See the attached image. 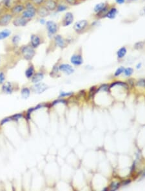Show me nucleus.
<instances>
[{"label":"nucleus","instance_id":"f257e3e1","mask_svg":"<svg viewBox=\"0 0 145 191\" xmlns=\"http://www.w3.org/2000/svg\"><path fill=\"white\" fill-rule=\"evenodd\" d=\"M24 3L25 9L21 16L30 22L31 20L34 19L37 16V7L29 0H26Z\"/></svg>","mask_w":145,"mask_h":191},{"label":"nucleus","instance_id":"f03ea898","mask_svg":"<svg viewBox=\"0 0 145 191\" xmlns=\"http://www.w3.org/2000/svg\"><path fill=\"white\" fill-rule=\"evenodd\" d=\"M19 53L21 57L25 60L30 61L36 55V49L34 48L30 43L21 46L19 48Z\"/></svg>","mask_w":145,"mask_h":191},{"label":"nucleus","instance_id":"7ed1b4c3","mask_svg":"<svg viewBox=\"0 0 145 191\" xmlns=\"http://www.w3.org/2000/svg\"><path fill=\"white\" fill-rule=\"evenodd\" d=\"M45 42V35L42 32H37L30 35L29 43L32 47L36 49Z\"/></svg>","mask_w":145,"mask_h":191},{"label":"nucleus","instance_id":"20e7f679","mask_svg":"<svg viewBox=\"0 0 145 191\" xmlns=\"http://www.w3.org/2000/svg\"><path fill=\"white\" fill-rule=\"evenodd\" d=\"M90 28V23L87 19H81L75 23L73 29L77 34H82Z\"/></svg>","mask_w":145,"mask_h":191},{"label":"nucleus","instance_id":"39448f33","mask_svg":"<svg viewBox=\"0 0 145 191\" xmlns=\"http://www.w3.org/2000/svg\"><path fill=\"white\" fill-rule=\"evenodd\" d=\"M45 27L46 31H47V35L49 37L51 38L53 37L55 35L58 34L60 25L55 21L48 20V21L46 22Z\"/></svg>","mask_w":145,"mask_h":191},{"label":"nucleus","instance_id":"423d86ee","mask_svg":"<svg viewBox=\"0 0 145 191\" xmlns=\"http://www.w3.org/2000/svg\"><path fill=\"white\" fill-rule=\"evenodd\" d=\"M52 38L54 45L61 49H64L69 44V41L60 34H56Z\"/></svg>","mask_w":145,"mask_h":191},{"label":"nucleus","instance_id":"0eeeda50","mask_svg":"<svg viewBox=\"0 0 145 191\" xmlns=\"http://www.w3.org/2000/svg\"><path fill=\"white\" fill-rule=\"evenodd\" d=\"M14 17L9 11L5 12L4 13L0 15V27H7L8 25L12 23Z\"/></svg>","mask_w":145,"mask_h":191},{"label":"nucleus","instance_id":"6e6552de","mask_svg":"<svg viewBox=\"0 0 145 191\" xmlns=\"http://www.w3.org/2000/svg\"><path fill=\"white\" fill-rule=\"evenodd\" d=\"M25 9V5L24 2L17 1V3H15L14 5L10 8L9 11L13 16H16L21 14Z\"/></svg>","mask_w":145,"mask_h":191},{"label":"nucleus","instance_id":"1a4fd4ad","mask_svg":"<svg viewBox=\"0 0 145 191\" xmlns=\"http://www.w3.org/2000/svg\"><path fill=\"white\" fill-rule=\"evenodd\" d=\"M74 16L73 13L71 12H67L62 17L61 21L59 24L60 26L67 27L72 24V23L74 22Z\"/></svg>","mask_w":145,"mask_h":191},{"label":"nucleus","instance_id":"9d476101","mask_svg":"<svg viewBox=\"0 0 145 191\" xmlns=\"http://www.w3.org/2000/svg\"><path fill=\"white\" fill-rule=\"evenodd\" d=\"M29 21H27V19H25V18L21 16V15H19V16H16L14 17V19H13L12 23L15 27H26L28 25Z\"/></svg>","mask_w":145,"mask_h":191},{"label":"nucleus","instance_id":"9b49d317","mask_svg":"<svg viewBox=\"0 0 145 191\" xmlns=\"http://www.w3.org/2000/svg\"><path fill=\"white\" fill-rule=\"evenodd\" d=\"M70 62L75 66H80L83 63V59L81 51H78L71 56Z\"/></svg>","mask_w":145,"mask_h":191},{"label":"nucleus","instance_id":"f8f14e48","mask_svg":"<svg viewBox=\"0 0 145 191\" xmlns=\"http://www.w3.org/2000/svg\"><path fill=\"white\" fill-rule=\"evenodd\" d=\"M51 14V12L46 8L44 5L37 7V16L40 18H45Z\"/></svg>","mask_w":145,"mask_h":191},{"label":"nucleus","instance_id":"ddd939ff","mask_svg":"<svg viewBox=\"0 0 145 191\" xmlns=\"http://www.w3.org/2000/svg\"><path fill=\"white\" fill-rule=\"evenodd\" d=\"M43 5L52 13V12H56V11L57 6H58V1H56V0H45Z\"/></svg>","mask_w":145,"mask_h":191},{"label":"nucleus","instance_id":"4468645a","mask_svg":"<svg viewBox=\"0 0 145 191\" xmlns=\"http://www.w3.org/2000/svg\"><path fill=\"white\" fill-rule=\"evenodd\" d=\"M59 69L61 72L66 73L67 75H70L74 72V68L68 64H61L60 65H59Z\"/></svg>","mask_w":145,"mask_h":191},{"label":"nucleus","instance_id":"2eb2a0df","mask_svg":"<svg viewBox=\"0 0 145 191\" xmlns=\"http://www.w3.org/2000/svg\"><path fill=\"white\" fill-rule=\"evenodd\" d=\"M118 14V10L115 6H110L108 9L107 13L105 15V18H108L109 19H115Z\"/></svg>","mask_w":145,"mask_h":191},{"label":"nucleus","instance_id":"dca6fc26","mask_svg":"<svg viewBox=\"0 0 145 191\" xmlns=\"http://www.w3.org/2000/svg\"><path fill=\"white\" fill-rule=\"evenodd\" d=\"M48 88L47 85L44 83H38L32 86V91L36 93H42Z\"/></svg>","mask_w":145,"mask_h":191},{"label":"nucleus","instance_id":"f3484780","mask_svg":"<svg viewBox=\"0 0 145 191\" xmlns=\"http://www.w3.org/2000/svg\"><path fill=\"white\" fill-rule=\"evenodd\" d=\"M69 9V5L66 3L63 0H59L58 1V6L56 12H62L67 11Z\"/></svg>","mask_w":145,"mask_h":191},{"label":"nucleus","instance_id":"a211bd4d","mask_svg":"<svg viewBox=\"0 0 145 191\" xmlns=\"http://www.w3.org/2000/svg\"><path fill=\"white\" fill-rule=\"evenodd\" d=\"M25 74L27 79H32L34 75L35 74V68L32 63H29L27 70H25Z\"/></svg>","mask_w":145,"mask_h":191},{"label":"nucleus","instance_id":"6ab92c4d","mask_svg":"<svg viewBox=\"0 0 145 191\" xmlns=\"http://www.w3.org/2000/svg\"><path fill=\"white\" fill-rule=\"evenodd\" d=\"M20 41H21V37L19 35L17 34H14L12 35L11 37H10V39L9 41L12 46V47L15 48L18 47V45H19L20 43Z\"/></svg>","mask_w":145,"mask_h":191},{"label":"nucleus","instance_id":"aec40b11","mask_svg":"<svg viewBox=\"0 0 145 191\" xmlns=\"http://www.w3.org/2000/svg\"><path fill=\"white\" fill-rule=\"evenodd\" d=\"M17 1V0H2L1 3L5 9L9 11L10 8Z\"/></svg>","mask_w":145,"mask_h":191},{"label":"nucleus","instance_id":"412c9836","mask_svg":"<svg viewBox=\"0 0 145 191\" xmlns=\"http://www.w3.org/2000/svg\"><path fill=\"white\" fill-rule=\"evenodd\" d=\"M12 35V32L9 29H5L0 31V41H3L9 38Z\"/></svg>","mask_w":145,"mask_h":191},{"label":"nucleus","instance_id":"4be33fe9","mask_svg":"<svg viewBox=\"0 0 145 191\" xmlns=\"http://www.w3.org/2000/svg\"><path fill=\"white\" fill-rule=\"evenodd\" d=\"M44 78V73L42 72H38L37 73H35L32 77V81L34 83H38L40 81H42Z\"/></svg>","mask_w":145,"mask_h":191},{"label":"nucleus","instance_id":"5701e85b","mask_svg":"<svg viewBox=\"0 0 145 191\" xmlns=\"http://www.w3.org/2000/svg\"><path fill=\"white\" fill-rule=\"evenodd\" d=\"M108 3H107V2H101V3H97L95 5L94 7V12L95 14H98L99 12H100L102 10L105 8V7L107 5Z\"/></svg>","mask_w":145,"mask_h":191},{"label":"nucleus","instance_id":"b1692460","mask_svg":"<svg viewBox=\"0 0 145 191\" xmlns=\"http://www.w3.org/2000/svg\"><path fill=\"white\" fill-rule=\"evenodd\" d=\"M2 90L6 93H12L13 91H14V88H13L12 84L10 83V82H7V83H5L3 86Z\"/></svg>","mask_w":145,"mask_h":191},{"label":"nucleus","instance_id":"393cba45","mask_svg":"<svg viewBox=\"0 0 145 191\" xmlns=\"http://www.w3.org/2000/svg\"><path fill=\"white\" fill-rule=\"evenodd\" d=\"M127 53V49L125 47H122L117 50V57L119 59H122L125 57Z\"/></svg>","mask_w":145,"mask_h":191},{"label":"nucleus","instance_id":"a878e982","mask_svg":"<svg viewBox=\"0 0 145 191\" xmlns=\"http://www.w3.org/2000/svg\"><path fill=\"white\" fill-rule=\"evenodd\" d=\"M144 45H145V42L144 41H138V42H137V43H135V44H134V48L135 50H141L144 48Z\"/></svg>","mask_w":145,"mask_h":191},{"label":"nucleus","instance_id":"bb28decb","mask_svg":"<svg viewBox=\"0 0 145 191\" xmlns=\"http://www.w3.org/2000/svg\"><path fill=\"white\" fill-rule=\"evenodd\" d=\"M69 6H75L81 3L80 0H63Z\"/></svg>","mask_w":145,"mask_h":191},{"label":"nucleus","instance_id":"cd10ccee","mask_svg":"<svg viewBox=\"0 0 145 191\" xmlns=\"http://www.w3.org/2000/svg\"><path fill=\"white\" fill-rule=\"evenodd\" d=\"M30 90L27 88H24L21 90V96L23 98H27L30 96Z\"/></svg>","mask_w":145,"mask_h":191},{"label":"nucleus","instance_id":"c85d7f7f","mask_svg":"<svg viewBox=\"0 0 145 191\" xmlns=\"http://www.w3.org/2000/svg\"><path fill=\"white\" fill-rule=\"evenodd\" d=\"M29 1L30 2H32V3L37 7L43 5L44 3H45V0H29Z\"/></svg>","mask_w":145,"mask_h":191},{"label":"nucleus","instance_id":"c756f323","mask_svg":"<svg viewBox=\"0 0 145 191\" xmlns=\"http://www.w3.org/2000/svg\"><path fill=\"white\" fill-rule=\"evenodd\" d=\"M134 72V70L132 68H125V70H124V73H125V75L126 76V77H130V76L132 75V73Z\"/></svg>","mask_w":145,"mask_h":191},{"label":"nucleus","instance_id":"7c9ffc66","mask_svg":"<svg viewBox=\"0 0 145 191\" xmlns=\"http://www.w3.org/2000/svg\"><path fill=\"white\" fill-rule=\"evenodd\" d=\"M120 184L118 182H112L110 184V189L111 190H117L119 187Z\"/></svg>","mask_w":145,"mask_h":191},{"label":"nucleus","instance_id":"2f4dec72","mask_svg":"<svg viewBox=\"0 0 145 191\" xmlns=\"http://www.w3.org/2000/svg\"><path fill=\"white\" fill-rule=\"evenodd\" d=\"M125 68H124L123 67H121L119 68H117V70L115 71V72L114 73V75L115 77H118L119 75H120L121 74H122V73L124 72V70H125Z\"/></svg>","mask_w":145,"mask_h":191},{"label":"nucleus","instance_id":"473e14b6","mask_svg":"<svg viewBox=\"0 0 145 191\" xmlns=\"http://www.w3.org/2000/svg\"><path fill=\"white\" fill-rule=\"evenodd\" d=\"M6 59L7 57L5 55H3V54H0V68L2 67L3 63H6Z\"/></svg>","mask_w":145,"mask_h":191},{"label":"nucleus","instance_id":"72a5a7b5","mask_svg":"<svg viewBox=\"0 0 145 191\" xmlns=\"http://www.w3.org/2000/svg\"><path fill=\"white\" fill-rule=\"evenodd\" d=\"M5 81V74L4 72H0V85H3Z\"/></svg>","mask_w":145,"mask_h":191},{"label":"nucleus","instance_id":"f704fd0d","mask_svg":"<svg viewBox=\"0 0 145 191\" xmlns=\"http://www.w3.org/2000/svg\"><path fill=\"white\" fill-rule=\"evenodd\" d=\"M73 94V92H68V93H66V92H61L60 93V95H59V96L60 97H64V96H70Z\"/></svg>","mask_w":145,"mask_h":191},{"label":"nucleus","instance_id":"c9c22d12","mask_svg":"<svg viewBox=\"0 0 145 191\" xmlns=\"http://www.w3.org/2000/svg\"><path fill=\"white\" fill-rule=\"evenodd\" d=\"M95 93H96V91H95V86H94V87H92L91 89H90V97L94 96Z\"/></svg>","mask_w":145,"mask_h":191},{"label":"nucleus","instance_id":"e433bc0d","mask_svg":"<svg viewBox=\"0 0 145 191\" xmlns=\"http://www.w3.org/2000/svg\"><path fill=\"white\" fill-rule=\"evenodd\" d=\"M108 90V86L107 85H102L101 86H100L98 91H99V90L107 91Z\"/></svg>","mask_w":145,"mask_h":191},{"label":"nucleus","instance_id":"4c0bfd02","mask_svg":"<svg viewBox=\"0 0 145 191\" xmlns=\"http://www.w3.org/2000/svg\"><path fill=\"white\" fill-rule=\"evenodd\" d=\"M138 85L139 86H142V87H145V80L141 79L138 82Z\"/></svg>","mask_w":145,"mask_h":191},{"label":"nucleus","instance_id":"58836bf2","mask_svg":"<svg viewBox=\"0 0 145 191\" xmlns=\"http://www.w3.org/2000/svg\"><path fill=\"white\" fill-rule=\"evenodd\" d=\"M7 11V10L5 9L3 7L2 4L1 3V1H0V15H1L3 13H4L5 12Z\"/></svg>","mask_w":145,"mask_h":191},{"label":"nucleus","instance_id":"ea45409f","mask_svg":"<svg viewBox=\"0 0 145 191\" xmlns=\"http://www.w3.org/2000/svg\"><path fill=\"white\" fill-rule=\"evenodd\" d=\"M126 1V0H115V2L118 5H122L125 3Z\"/></svg>","mask_w":145,"mask_h":191},{"label":"nucleus","instance_id":"a19ab883","mask_svg":"<svg viewBox=\"0 0 145 191\" xmlns=\"http://www.w3.org/2000/svg\"><path fill=\"white\" fill-rule=\"evenodd\" d=\"M139 14H140L141 16H145V7L141 10L140 12H139Z\"/></svg>","mask_w":145,"mask_h":191},{"label":"nucleus","instance_id":"79ce46f5","mask_svg":"<svg viewBox=\"0 0 145 191\" xmlns=\"http://www.w3.org/2000/svg\"><path fill=\"white\" fill-rule=\"evenodd\" d=\"M46 22V21H45V18H40V23H41V25H45Z\"/></svg>","mask_w":145,"mask_h":191},{"label":"nucleus","instance_id":"37998d69","mask_svg":"<svg viewBox=\"0 0 145 191\" xmlns=\"http://www.w3.org/2000/svg\"><path fill=\"white\" fill-rule=\"evenodd\" d=\"M131 182V180H125V182H123V185H128L129 184V183H130Z\"/></svg>","mask_w":145,"mask_h":191},{"label":"nucleus","instance_id":"c03bdc74","mask_svg":"<svg viewBox=\"0 0 145 191\" xmlns=\"http://www.w3.org/2000/svg\"><path fill=\"white\" fill-rule=\"evenodd\" d=\"M141 66H142V64L141 63H138V65H136V68H137V69H140V68H141Z\"/></svg>","mask_w":145,"mask_h":191},{"label":"nucleus","instance_id":"a18cd8bd","mask_svg":"<svg viewBox=\"0 0 145 191\" xmlns=\"http://www.w3.org/2000/svg\"><path fill=\"white\" fill-rule=\"evenodd\" d=\"M138 1V0H126V1H128V2H134V1Z\"/></svg>","mask_w":145,"mask_h":191},{"label":"nucleus","instance_id":"49530a36","mask_svg":"<svg viewBox=\"0 0 145 191\" xmlns=\"http://www.w3.org/2000/svg\"><path fill=\"white\" fill-rule=\"evenodd\" d=\"M142 176H143V177H144V176H145V169H144V170H143V174H142Z\"/></svg>","mask_w":145,"mask_h":191},{"label":"nucleus","instance_id":"de8ad7c7","mask_svg":"<svg viewBox=\"0 0 145 191\" xmlns=\"http://www.w3.org/2000/svg\"><path fill=\"white\" fill-rule=\"evenodd\" d=\"M18 1H21V2H25L26 0H17Z\"/></svg>","mask_w":145,"mask_h":191},{"label":"nucleus","instance_id":"09e8293b","mask_svg":"<svg viewBox=\"0 0 145 191\" xmlns=\"http://www.w3.org/2000/svg\"><path fill=\"white\" fill-rule=\"evenodd\" d=\"M56 1H59V0H56Z\"/></svg>","mask_w":145,"mask_h":191},{"label":"nucleus","instance_id":"8fccbe9b","mask_svg":"<svg viewBox=\"0 0 145 191\" xmlns=\"http://www.w3.org/2000/svg\"><path fill=\"white\" fill-rule=\"evenodd\" d=\"M83 1H85V0H83Z\"/></svg>","mask_w":145,"mask_h":191}]
</instances>
